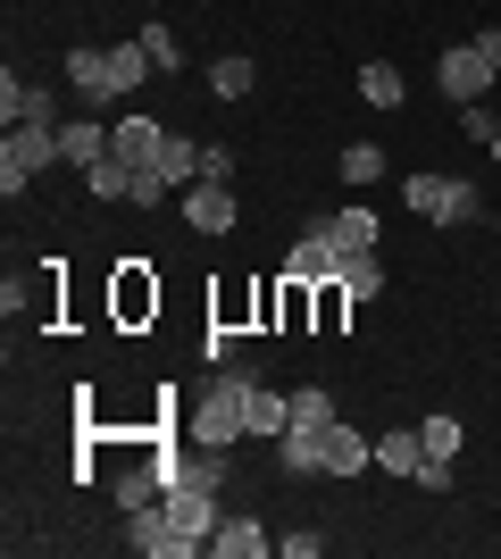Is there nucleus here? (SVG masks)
<instances>
[{"instance_id": "nucleus-34", "label": "nucleus", "mask_w": 501, "mask_h": 559, "mask_svg": "<svg viewBox=\"0 0 501 559\" xmlns=\"http://www.w3.org/2000/svg\"><path fill=\"white\" fill-rule=\"evenodd\" d=\"M201 176H210V185H235V142H201Z\"/></svg>"}, {"instance_id": "nucleus-11", "label": "nucleus", "mask_w": 501, "mask_h": 559, "mask_svg": "<svg viewBox=\"0 0 501 559\" xmlns=\"http://www.w3.org/2000/svg\"><path fill=\"white\" fill-rule=\"evenodd\" d=\"M210 551L217 559H267V551H276V535H267L251 510H226V518H217V535H210Z\"/></svg>"}, {"instance_id": "nucleus-13", "label": "nucleus", "mask_w": 501, "mask_h": 559, "mask_svg": "<svg viewBox=\"0 0 501 559\" xmlns=\"http://www.w3.org/2000/svg\"><path fill=\"white\" fill-rule=\"evenodd\" d=\"M318 226L334 234V251H343V259H359V251H377V242H384V226H377V210H368V201H343V210L318 217Z\"/></svg>"}, {"instance_id": "nucleus-27", "label": "nucleus", "mask_w": 501, "mask_h": 559, "mask_svg": "<svg viewBox=\"0 0 501 559\" xmlns=\"http://www.w3.org/2000/svg\"><path fill=\"white\" fill-rule=\"evenodd\" d=\"M343 293H351V301H377V293H384V259L377 251L343 259Z\"/></svg>"}, {"instance_id": "nucleus-32", "label": "nucleus", "mask_w": 501, "mask_h": 559, "mask_svg": "<svg viewBox=\"0 0 501 559\" xmlns=\"http://www.w3.org/2000/svg\"><path fill=\"white\" fill-rule=\"evenodd\" d=\"M201 359H210V368H235V359H242V343H235V326H226V318L201 334Z\"/></svg>"}, {"instance_id": "nucleus-24", "label": "nucleus", "mask_w": 501, "mask_h": 559, "mask_svg": "<svg viewBox=\"0 0 501 559\" xmlns=\"http://www.w3.org/2000/svg\"><path fill=\"white\" fill-rule=\"evenodd\" d=\"M351 293H343V276H326V284H310V326L318 334H343V318H351Z\"/></svg>"}, {"instance_id": "nucleus-6", "label": "nucleus", "mask_w": 501, "mask_h": 559, "mask_svg": "<svg viewBox=\"0 0 501 559\" xmlns=\"http://www.w3.org/2000/svg\"><path fill=\"white\" fill-rule=\"evenodd\" d=\"M493 75H501V68H485L477 43H452L443 59H434V93L460 109V100H485V93H493Z\"/></svg>"}, {"instance_id": "nucleus-25", "label": "nucleus", "mask_w": 501, "mask_h": 559, "mask_svg": "<svg viewBox=\"0 0 501 559\" xmlns=\"http://www.w3.org/2000/svg\"><path fill=\"white\" fill-rule=\"evenodd\" d=\"M159 309V284L143 276V259H126V276H118V318L134 326V318H151Z\"/></svg>"}, {"instance_id": "nucleus-30", "label": "nucleus", "mask_w": 501, "mask_h": 559, "mask_svg": "<svg viewBox=\"0 0 501 559\" xmlns=\"http://www.w3.org/2000/svg\"><path fill=\"white\" fill-rule=\"evenodd\" d=\"M143 50H151V68H159V75L184 68V43H176V25H143Z\"/></svg>"}, {"instance_id": "nucleus-22", "label": "nucleus", "mask_w": 501, "mask_h": 559, "mask_svg": "<svg viewBox=\"0 0 501 559\" xmlns=\"http://www.w3.org/2000/svg\"><path fill=\"white\" fill-rule=\"evenodd\" d=\"M159 134H167V126H151V117H118V142H109V159H126V167H151Z\"/></svg>"}, {"instance_id": "nucleus-20", "label": "nucleus", "mask_w": 501, "mask_h": 559, "mask_svg": "<svg viewBox=\"0 0 501 559\" xmlns=\"http://www.w3.org/2000/svg\"><path fill=\"white\" fill-rule=\"evenodd\" d=\"M418 460H434V451L418 443V426H393V435H377V467H384V476H418Z\"/></svg>"}, {"instance_id": "nucleus-23", "label": "nucleus", "mask_w": 501, "mask_h": 559, "mask_svg": "<svg viewBox=\"0 0 501 559\" xmlns=\"http://www.w3.org/2000/svg\"><path fill=\"white\" fill-rule=\"evenodd\" d=\"M151 167H159L167 185L184 192L192 176H201V142H184V134H159V151H151Z\"/></svg>"}, {"instance_id": "nucleus-33", "label": "nucleus", "mask_w": 501, "mask_h": 559, "mask_svg": "<svg viewBox=\"0 0 501 559\" xmlns=\"http://www.w3.org/2000/svg\"><path fill=\"white\" fill-rule=\"evenodd\" d=\"M276 551H285V559H318V551H326V526H285Z\"/></svg>"}, {"instance_id": "nucleus-19", "label": "nucleus", "mask_w": 501, "mask_h": 559, "mask_svg": "<svg viewBox=\"0 0 501 559\" xmlns=\"http://www.w3.org/2000/svg\"><path fill=\"white\" fill-rule=\"evenodd\" d=\"M334 167H343V185H351V192H368V185H384V167H393V159H384V142L359 134V142H343V159H334Z\"/></svg>"}, {"instance_id": "nucleus-9", "label": "nucleus", "mask_w": 501, "mask_h": 559, "mask_svg": "<svg viewBox=\"0 0 501 559\" xmlns=\"http://www.w3.org/2000/svg\"><path fill=\"white\" fill-rule=\"evenodd\" d=\"M126 551L134 559H184V535H176L167 510L151 501V510H126Z\"/></svg>"}, {"instance_id": "nucleus-31", "label": "nucleus", "mask_w": 501, "mask_h": 559, "mask_svg": "<svg viewBox=\"0 0 501 559\" xmlns=\"http://www.w3.org/2000/svg\"><path fill=\"white\" fill-rule=\"evenodd\" d=\"M493 134H501V117L485 109V100H460V142H477V151H493Z\"/></svg>"}, {"instance_id": "nucleus-28", "label": "nucleus", "mask_w": 501, "mask_h": 559, "mask_svg": "<svg viewBox=\"0 0 501 559\" xmlns=\"http://www.w3.org/2000/svg\"><path fill=\"white\" fill-rule=\"evenodd\" d=\"M84 192H93V201H126V192H134V167H126V159L84 167Z\"/></svg>"}, {"instance_id": "nucleus-12", "label": "nucleus", "mask_w": 501, "mask_h": 559, "mask_svg": "<svg viewBox=\"0 0 501 559\" xmlns=\"http://www.w3.org/2000/svg\"><path fill=\"white\" fill-rule=\"evenodd\" d=\"M242 426H251V443H276V435H285L293 426V393H276V384H251V393H242Z\"/></svg>"}, {"instance_id": "nucleus-10", "label": "nucleus", "mask_w": 501, "mask_h": 559, "mask_svg": "<svg viewBox=\"0 0 501 559\" xmlns=\"http://www.w3.org/2000/svg\"><path fill=\"white\" fill-rule=\"evenodd\" d=\"M285 276H293V284H326V276H343V251H334V234H326V226H310V234L285 251Z\"/></svg>"}, {"instance_id": "nucleus-8", "label": "nucleus", "mask_w": 501, "mask_h": 559, "mask_svg": "<svg viewBox=\"0 0 501 559\" xmlns=\"http://www.w3.org/2000/svg\"><path fill=\"white\" fill-rule=\"evenodd\" d=\"M176 210H184V226H192V234H235V192L210 185V176H192V185L176 192Z\"/></svg>"}, {"instance_id": "nucleus-2", "label": "nucleus", "mask_w": 501, "mask_h": 559, "mask_svg": "<svg viewBox=\"0 0 501 559\" xmlns=\"http://www.w3.org/2000/svg\"><path fill=\"white\" fill-rule=\"evenodd\" d=\"M151 75L159 68H151L143 34H134V43H109V50H68V84L84 93V109H93V100H134Z\"/></svg>"}, {"instance_id": "nucleus-15", "label": "nucleus", "mask_w": 501, "mask_h": 559, "mask_svg": "<svg viewBox=\"0 0 501 559\" xmlns=\"http://www.w3.org/2000/svg\"><path fill=\"white\" fill-rule=\"evenodd\" d=\"M359 467H377V443L351 418H326V476H359Z\"/></svg>"}, {"instance_id": "nucleus-37", "label": "nucleus", "mask_w": 501, "mask_h": 559, "mask_svg": "<svg viewBox=\"0 0 501 559\" xmlns=\"http://www.w3.org/2000/svg\"><path fill=\"white\" fill-rule=\"evenodd\" d=\"M493 167H501V134H493Z\"/></svg>"}, {"instance_id": "nucleus-36", "label": "nucleus", "mask_w": 501, "mask_h": 559, "mask_svg": "<svg viewBox=\"0 0 501 559\" xmlns=\"http://www.w3.org/2000/svg\"><path fill=\"white\" fill-rule=\"evenodd\" d=\"M468 43L485 50V68H501V25H477V34H468Z\"/></svg>"}, {"instance_id": "nucleus-35", "label": "nucleus", "mask_w": 501, "mask_h": 559, "mask_svg": "<svg viewBox=\"0 0 501 559\" xmlns=\"http://www.w3.org/2000/svg\"><path fill=\"white\" fill-rule=\"evenodd\" d=\"M418 492H452V460H418V476H409Z\"/></svg>"}, {"instance_id": "nucleus-5", "label": "nucleus", "mask_w": 501, "mask_h": 559, "mask_svg": "<svg viewBox=\"0 0 501 559\" xmlns=\"http://www.w3.org/2000/svg\"><path fill=\"white\" fill-rule=\"evenodd\" d=\"M159 510H167V526L184 535V559L210 551V535H217V492L210 485H184V476H176V485L159 492Z\"/></svg>"}, {"instance_id": "nucleus-14", "label": "nucleus", "mask_w": 501, "mask_h": 559, "mask_svg": "<svg viewBox=\"0 0 501 559\" xmlns=\"http://www.w3.org/2000/svg\"><path fill=\"white\" fill-rule=\"evenodd\" d=\"M276 467L285 476H326V426H285L276 435Z\"/></svg>"}, {"instance_id": "nucleus-17", "label": "nucleus", "mask_w": 501, "mask_h": 559, "mask_svg": "<svg viewBox=\"0 0 501 559\" xmlns=\"http://www.w3.org/2000/svg\"><path fill=\"white\" fill-rule=\"evenodd\" d=\"M159 492H167V467L159 460H151V467H118V476H109V501H118V510H151Z\"/></svg>"}, {"instance_id": "nucleus-16", "label": "nucleus", "mask_w": 501, "mask_h": 559, "mask_svg": "<svg viewBox=\"0 0 501 559\" xmlns=\"http://www.w3.org/2000/svg\"><path fill=\"white\" fill-rule=\"evenodd\" d=\"M109 142H118V126H100V117H68V126H59L68 167H100V159H109Z\"/></svg>"}, {"instance_id": "nucleus-21", "label": "nucleus", "mask_w": 501, "mask_h": 559, "mask_svg": "<svg viewBox=\"0 0 501 559\" xmlns=\"http://www.w3.org/2000/svg\"><path fill=\"white\" fill-rule=\"evenodd\" d=\"M359 100H368V109H402L409 100L402 68H393V59H368V68H359Z\"/></svg>"}, {"instance_id": "nucleus-3", "label": "nucleus", "mask_w": 501, "mask_h": 559, "mask_svg": "<svg viewBox=\"0 0 501 559\" xmlns=\"http://www.w3.org/2000/svg\"><path fill=\"white\" fill-rule=\"evenodd\" d=\"M402 201H409V217H427V226H477L485 217V192L468 185V176H434V167L409 176Z\"/></svg>"}, {"instance_id": "nucleus-1", "label": "nucleus", "mask_w": 501, "mask_h": 559, "mask_svg": "<svg viewBox=\"0 0 501 559\" xmlns=\"http://www.w3.org/2000/svg\"><path fill=\"white\" fill-rule=\"evenodd\" d=\"M260 384V359H235V368H210L201 393H184V443L201 451H235L251 426H242V393Z\"/></svg>"}, {"instance_id": "nucleus-26", "label": "nucleus", "mask_w": 501, "mask_h": 559, "mask_svg": "<svg viewBox=\"0 0 501 559\" xmlns=\"http://www.w3.org/2000/svg\"><path fill=\"white\" fill-rule=\"evenodd\" d=\"M418 443H427L434 460H460V443H468V426H460L452 409H434V418H418Z\"/></svg>"}, {"instance_id": "nucleus-18", "label": "nucleus", "mask_w": 501, "mask_h": 559, "mask_svg": "<svg viewBox=\"0 0 501 559\" xmlns=\"http://www.w3.org/2000/svg\"><path fill=\"white\" fill-rule=\"evenodd\" d=\"M210 93L217 100H251V93H260V59H242V50L210 59Z\"/></svg>"}, {"instance_id": "nucleus-4", "label": "nucleus", "mask_w": 501, "mask_h": 559, "mask_svg": "<svg viewBox=\"0 0 501 559\" xmlns=\"http://www.w3.org/2000/svg\"><path fill=\"white\" fill-rule=\"evenodd\" d=\"M50 167H68L59 126H9V134H0V192H9V201H25V185L50 176Z\"/></svg>"}, {"instance_id": "nucleus-29", "label": "nucleus", "mask_w": 501, "mask_h": 559, "mask_svg": "<svg viewBox=\"0 0 501 559\" xmlns=\"http://www.w3.org/2000/svg\"><path fill=\"white\" fill-rule=\"evenodd\" d=\"M326 418H343L326 384H293V426H326Z\"/></svg>"}, {"instance_id": "nucleus-7", "label": "nucleus", "mask_w": 501, "mask_h": 559, "mask_svg": "<svg viewBox=\"0 0 501 559\" xmlns=\"http://www.w3.org/2000/svg\"><path fill=\"white\" fill-rule=\"evenodd\" d=\"M0 126H68V117H59V93H50V84H25L17 68L0 75Z\"/></svg>"}]
</instances>
